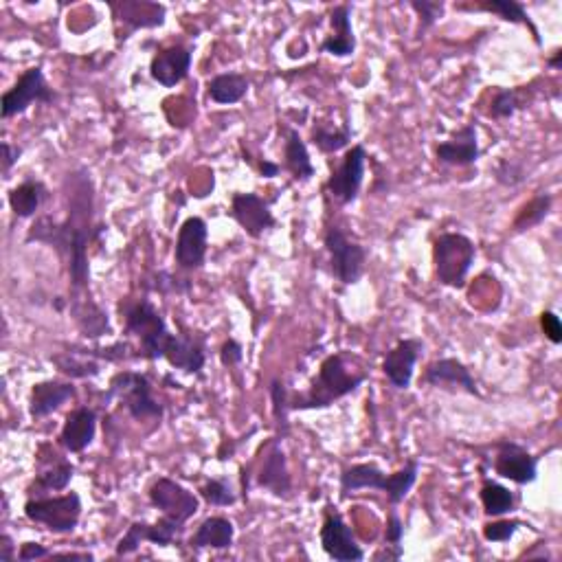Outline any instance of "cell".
Returning a JSON list of instances; mask_svg holds the SVG:
<instances>
[{"label": "cell", "instance_id": "cell-18", "mask_svg": "<svg viewBox=\"0 0 562 562\" xmlns=\"http://www.w3.org/2000/svg\"><path fill=\"white\" fill-rule=\"evenodd\" d=\"M110 11L112 16H115L117 27L126 29V38L141 29L163 27L167 20L165 5L150 3V0H123V3H112Z\"/></svg>", "mask_w": 562, "mask_h": 562}, {"label": "cell", "instance_id": "cell-16", "mask_svg": "<svg viewBox=\"0 0 562 562\" xmlns=\"http://www.w3.org/2000/svg\"><path fill=\"white\" fill-rule=\"evenodd\" d=\"M207 249H209L207 222L198 216L187 218L181 224V229H178L176 249H174L176 264L181 266L183 271H198V268L205 266Z\"/></svg>", "mask_w": 562, "mask_h": 562}, {"label": "cell", "instance_id": "cell-46", "mask_svg": "<svg viewBox=\"0 0 562 562\" xmlns=\"http://www.w3.org/2000/svg\"><path fill=\"white\" fill-rule=\"evenodd\" d=\"M402 536H404V523L400 519V514L396 510H391L387 525H385V543L389 547H402Z\"/></svg>", "mask_w": 562, "mask_h": 562}, {"label": "cell", "instance_id": "cell-12", "mask_svg": "<svg viewBox=\"0 0 562 562\" xmlns=\"http://www.w3.org/2000/svg\"><path fill=\"white\" fill-rule=\"evenodd\" d=\"M148 499L156 510H161L163 516H170L183 525L194 519L200 510V499L196 494L170 477L156 479L148 490Z\"/></svg>", "mask_w": 562, "mask_h": 562}, {"label": "cell", "instance_id": "cell-37", "mask_svg": "<svg viewBox=\"0 0 562 562\" xmlns=\"http://www.w3.org/2000/svg\"><path fill=\"white\" fill-rule=\"evenodd\" d=\"M273 402V420H275V431L281 442L290 435V391L286 387V382L281 378H273L271 387H268Z\"/></svg>", "mask_w": 562, "mask_h": 562}, {"label": "cell", "instance_id": "cell-23", "mask_svg": "<svg viewBox=\"0 0 562 562\" xmlns=\"http://www.w3.org/2000/svg\"><path fill=\"white\" fill-rule=\"evenodd\" d=\"M97 411L91 407H77L66 415L58 442L69 453H84L95 442Z\"/></svg>", "mask_w": 562, "mask_h": 562}, {"label": "cell", "instance_id": "cell-31", "mask_svg": "<svg viewBox=\"0 0 562 562\" xmlns=\"http://www.w3.org/2000/svg\"><path fill=\"white\" fill-rule=\"evenodd\" d=\"M251 82L242 73H220L207 84V97L218 106H235L249 93Z\"/></svg>", "mask_w": 562, "mask_h": 562}, {"label": "cell", "instance_id": "cell-25", "mask_svg": "<svg viewBox=\"0 0 562 562\" xmlns=\"http://www.w3.org/2000/svg\"><path fill=\"white\" fill-rule=\"evenodd\" d=\"M163 361L170 363L178 372H185L191 376H202V369L207 363L205 343L194 339V336L172 334L165 345Z\"/></svg>", "mask_w": 562, "mask_h": 562}, {"label": "cell", "instance_id": "cell-36", "mask_svg": "<svg viewBox=\"0 0 562 562\" xmlns=\"http://www.w3.org/2000/svg\"><path fill=\"white\" fill-rule=\"evenodd\" d=\"M137 525V530L143 538V543H152L156 547H170L174 545V541L185 530L183 523H178L170 516H161L159 521L148 523V521H134Z\"/></svg>", "mask_w": 562, "mask_h": 562}, {"label": "cell", "instance_id": "cell-52", "mask_svg": "<svg viewBox=\"0 0 562 562\" xmlns=\"http://www.w3.org/2000/svg\"><path fill=\"white\" fill-rule=\"evenodd\" d=\"M257 170H260L262 178H277L281 172V165L268 161V159H260L257 161Z\"/></svg>", "mask_w": 562, "mask_h": 562}, {"label": "cell", "instance_id": "cell-14", "mask_svg": "<svg viewBox=\"0 0 562 562\" xmlns=\"http://www.w3.org/2000/svg\"><path fill=\"white\" fill-rule=\"evenodd\" d=\"M494 472L516 486H527L538 477V457L512 440H499L494 444Z\"/></svg>", "mask_w": 562, "mask_h": 562}, {"label": "cell", "instance_id": "cell-34", "mask_svg": "<svg viewBox=\"0 0 562 562\" xmlns=\"http://www.w3.org/2000/svg\"><path fill=\"white\" fill-rule=\"evenodd\" d=\"M479 497H481L483 512H486V516H490V519H501V516L512 514L516 510V494L497 481H490V479L483 481Z\"/></svg>", "mask_w": 562, "mask_h": 562}, {"label": "cell", "instance_id": "cell-51", "mask_svg": "<svg viewBox=\"0 0 562 562\" xmlns=\"http://www.w3.org/2000/svg\"><path fill=\"white\" fill-rule=\"evenodd\" d=\"M51 558L55 560H77V562H93L95 556L88 552H53Z\"/></svg>", "mask_w": 562, "mask_h": 562}, {"label": "cell", "instance_id": "cell-35", "mask_svg": "<svg viewBox=\"0 0 562 562\" xmlns=\"http://www.w3.org/2000/svg\"><path fill=\"white\" fill-rule=\"evenodd\" d=\"M552 205H554V196L552 194H538L532 200H527L525 205L516 213V218L512 222V231L514 233H525L534 227H538L549 213H552Z\"/></svg>", "mask_w": 562, "mask_h": 562}, {"label": "cell", "instance_id": "cell-19", "mask_svg": "<svg viewBox=\"0 0 562 562\" xmlns=\"http://www.w3.org/2000/svg\"><path fill=\"white\" fill-rule=\"evenodd\" d=\"M422 382L435 389H462L468 396L481 398V391L477 387V380L472 378L468 365H464L459 358H437L429 363L422 374Z\"/></svg>", "mask_w": 562, "mask_h": 562}, {"label": "cell", "instance_id": "cell-38", "mask_svg": "<svg viewBox=\"0 0 562 562\" xmlns=\"http://www.w3.org/2000/svg\"><path fill=\"white\" fill-rule=\"evenodd\" d=\"M312 143L317 145V150L323 154H336L345 150L352 143V128L350 123H343L339 128H330L325 123H317L312 128Z\"/></svg>", "mask_w": 562, "mask_h": 562}, {"label": "cell", "instance_id": "cell-22", "mask_svg": "<svg viewBox=\"0 0 562 562\" xmlns=\"http://www.w3.org/2000/svg\"><path fill=\"white\" fill-rule=\"evenodd\" d=\"M77 396L73 382L64 380H42L31 387L29 393V415L33 420H44L60 411L66 402Z\"/></svg>", "mask_w": 562, "mask_h": 562}, {"label": "cell", "instance_id": "cell-24", "mask_svg": "<svg viewBox=\"0 0 562 562\" xmlns=\"http://www.w3.org/2000/svg\"><path fill=\"white\" fill-rule=\"evenodd\" d=\"M69 310L84 339L97 341L101 336H108L112 332L108 312L95 299L88 297V292H80V295L73 292L69 299Z\"/></svg>", "mask_w": 562, "mask_h": 562}, {"label": "cell", "instance_id": "cell-42", "mask_svg": "<svg viewBox=\"0 0 562 562\" xmlns=\"http://www.w3.org/2000/svg\"><path fill=\"white\" fill-rule=\"evenodd\" d=\"M521 525V521L503 519L501 516V519L483 525V538H486L488 543H508L510 538H514V534L519 532Z\"/></svg>", "mask_w": 562, "mask_h": 562}, {"label": "cell", "instance_id": "cell-20", "mask_svg": "<svg viewBox=\"0 0 562 562\" xmlns=\"http://www.w3.org/2000/svg\"><path fill=\"white\" fill-rule=\"evenodd\" d=\"M191 62H194V53L181 44L174 47H165L152 55L150 62V77L165 88H174L185 82L191 71Z\"/></svg>", "mask_w": 562, "mask_h": 562}, {"label": "cell", "instance_id": "cell-41", "mask_svg": "<svg viewBox=\"0 0 562 562\" xmlns=\"http://www.w3.org/2000/svg\"><path fill=\"white\" fill-rule=\"evenodd\" d=\"M409 7L420 16V31L424 33L426 29H431L437 20L444 16V3L442 0H409Z\"/></svg>", "mask_w": 562, "mask_h": 562}, {"label": "cell", "instance_id": "cell-53", "mask_svg": "<svg viewBox=\"0 0 562 562\" xmlns=\"http://www.w3.org/2000/svg\"><path fill=\"white\" fill-rule=\"evenodd\" d=\"M547 66H549V69H554V71H560V66H562V51H556V53H554V58H549V60H547Z\"/></svg>", "mask_w": 562, "mask_h": 562}, {"label": "cell", "instance_id": "cell-33", "mask_svg": "<svg viewBox=\"0 0 562 562\" xmlns=\"http://www.w3.org/2000/svg\"><path fill=\"white\" fill-rule=\"evenodd\" d=\"M49 361L58 367V372L75 378V380H86V378H95L101 374V363L97 358L84 354L82 350H71V352H58L51 354Z\"/></svg>", "mask_w": 562, "mask_h": 562}, {"label": "cell", "instance_id": "cell-21", "mask_svg": "<svg viewBox=\"0 0 562 562\" xmlns=\"http://www.w3.org/2000/svg\"><path fill=\"white\" fill-rule=\"evenodd\" d=\"M437 161L451 167H470L479 161V132L475 123L459 128L451 134V139L435 145Z\"/></svg>", "mask_w": 562, "mask_h": 562}, {"label": "cell", "instance_id": "cell-5", "mask_svg": "<svg viewBox=\"0 0 562 562\" xmlns=\"http://www.w3.org/2000/svg\"><path fill=\"white\" fill-rule=\"evenodd\" d=\"M477 257V246L464 233H442L433 242V271L437 284L462 290L472 264Z\"/></svg>", "mask_w": 562, "mask_h": 562}, {"label": "cell", "instance_id": "cell-1", "mask_svg": "<svg viewBox=\"0 0 562 562\" xmlns=\"http://www.w3.org/2000/svg\"><path fill=\"white\" fill-rule=\"evenodd\" d=\"M69 218L64 222L42 216L29 229L25 242H42L53 246L64 260L66 271L71 277V290L75 295L88 292L91 288V266H88V242L93 235V181L82 170L80 174L69 176Z\"/></svg>", "mask_w": 562, "mask_h": 562}, {"label": "cell", "instance_id": "cell-2", "mask_svg": "<svg viewBox=\"0 0 562 562\" xmlns=\"http://www.w3.org/2000/svg\"><path fill=\"white\" fill-rule=\"evenodd\" d=\"M367 372H356L350 367V356L345 352L330 354L319 367L308 391L290 393V411H319L330 409L334 402L347 398L367 382Z\"/></svg>", "mask_w": 562, "mask_h": 562}, {"label": "cell", "instance_id": "cell-28", "mask_svg": "<svg viewBox=\"0 0 562 562\" xmlns=\"http://www.w3.org/2000/svg\"><path fill=\"white\" fill-rule=\"evenodd\" d=\"M235 538V525L227 516H209L198 525V530L191 534L189 547L194 552L200 549H229Z\"/></svg>", "mask_w": 562, "mask_h": 562}, {"label": "cell", "instance_id": "cell-7", "mask_svg": "<svg viewBox=\"0 0 562 562\" xmlns=\"http://www.w3.org/2000/svg\"><path fill=\"white\" fill-rule=\"evenodd\" d=\"M82 497L77 492H66L60 497H29L25 516L31 523L47 527L51 534H73L82 519Z\"/></svg>", "mask_w": 562, "mask_h": 562}, {"label": "cell", "instance_id": "cell-4", "mask_svg": "<svg viewBox=\"0 0 562 562\" xmlns=\"http://www.w3.org/2000/svg\"><path fill=\"white\" fill-rule=\"evenodd\" d=\"M123 334L139 341V354L143 361H163L165 345L170 341V328L152 299L141 297L128 301L121 308Z\"/></svg>", "mask_w": 562, "mask_h": 562}, {"label": "cell", "instance_id": "cell-48", "mask_svg": "<svg viewBox=\"0 0 562 562\" xmlns=\"http://www.w3.org/2000/svg\"><path fill=\"white\" fill-rule=\"evenodd\" d=\"M497 181L503 185H516L523 181V172L519 170V167H514L510 163H501L497 167Z\"/></svg>", "mask_w": 562, "mask_h": 562}, {"label": "cell", "instance_id": "cell-29", "mask_svg": "<svg viewBox=\"0 0 562 562\" xmlns=\"http://www.w3.org/2000/svg\"><path fill=\"white\" fill-rule=\"evenodd\" d=\"M47 198H49L47 185H44L42 181H36V178H27V181H22L18 187L11 189L7 196L9 209L18 220H27V218L36 216Z\"/></svg>", "mask_w": 562, "mask_h": 562}, {"label": "cell", "instance_id": "cell-27", "mask_svg": "<svg viewBox=\"0 0 562 562\" xmlns=\"http://www.w3.org/2000/svg\"><path fill=\"white\" fill-rule=\"evenodd\" d=\"M457 11H488V14L499 16L505 22H512V25H523L532 31L534 42L541 47L543 40L538 36V29L532 22L530 14H527V9L519 0H479V3H459L455 5Z\"/></svg>", "mask_w": 562, "mask_h": 562}, {"label": "cell", "instance_id": "cell-43", "mask_svg": "<svg viewBox=\"0 0 562 562\" xmlns=\"http://www.w3.org/2000/svg\"><path fill=\"white\" fill-rule=\"evenodd\" d=\"M154 292H161V295H183V292H187V281L185 279H178L170 273H156L152 279H150V284H148Z\"/></svg>", "mask_w": 562, "mask_h": 562}, {"label": "cell", "instance_id": "cell-10", "mask_svg": "<svg viewBox=\"0 0 562 562\" xmlns=\"http://www.w3.org/2000/svg\"><path fill=\"white\" fill-rule=\"evenodd\" d=\"M53 97L51 86L44 80L42 66H31L0 99V115H3V119L18 117L33 104H51Z\"/></svg>", "mask_w": 562, "mask_h": 562}, {"label": "cell", "instance_id": "cell-44", "mask_svg": "<svg viewBox=\"0 0 562 562\" xmlns=\"http://www.w3.org/2000/svg\"><path fill=\"white\" fill-rule=\"evenodd\" d=\"M218 356H220V363L224 367H238L244 361V347L235 339H227L222 343Z\"/></svg>", "mask_w": 562, "mask_h": 562}, {"label": "cell", "instance_id": "cell-50", "mask_svg": "<svg viewBox=\"0 0 562 562\" xmlns=\"http://www.w3.org/2000/svg\"><path fill=\"white\" fill-rule=\"evenodd\" d=\"M0 560L3 562H14L18 560V552H16V545L11 541L9 534L0 536Z\"/></svg>", "mask_w": 562, "mask_h": 562}, {"label": "cell", "instance_id": "cell-47", "mask_svg": "<svg viewBox=\"0 0 562 562\" xmlns=\"http://www.w3.org/2000/svg\"><path fill=\"white\" fill-rule=\"evenodd\" d=\"M51 549L42 543H22L20 545V552H18V560L20 562H31V560H44V558H51Z\"/></svg>", "mask_w": 562, "mask_h": 562}, {"label": "cell", "instance_id": "cell-15", "mask_svg": "<svg viewBox=\"0 0 562 562\" xmlns=\"http://www.w3.org/2000/svg\"><path fill=\"white\" fill-rule=\"evenodd\" d=\"M255 483H257V488L271 492L273 497L284 499V501L292 499V494H295L288 459H286L284 448H281L279 437H273V440L266 444L264 459L255 475Z\"/></svg>", "mask_w": 562, "mask_h": 562}, {"label": "cell", "instance_id": "cell-13", "mask_svg": "<svg viewBox=\"0 0 562 562\" xmlns=\"http://www.w3.org/2000/svg\"><path fill=\"white\" fill-rule=\"evenodd\" d=\"M231 218L253 240H260L264 233L277 227V218L271 211V202L253 191H238L231 198Z\"/></svg>", "mask_w": 562, "mask_h": 562}, {"label": "cell", "instance_id": "cell-49", "mask_svg": "<svg viewBox=\"0 0 562 562\" xmlns=\"http://www.w3.org/2000/svg\"><path fill=\"white\" fill-rule=\"evenodd\" d=\"M20 156H22V148H18V145H11L9 141H3V176L5 178H9L11 167L20 161Z\"/></svg>", "mask_w": 562, "mask_h": 562}, {"label": "cell", "instance_id": "cell-11", "mask_svg": "<svg viewBox=\"0 0 562 562\" xmlns=\"http://www.w3.org/2000/svg\"><path fill=\"white\" fill-rule=\"evenodd\" d=\"M365 165L367 150L358 143L345 152L341 165L332 170L328 183H325V191H328L332 200L339 202L341 207L352 205V202H356L358 194H361V187L365 181Z\"/></svg>", "mask_w": 562, "mask_h": 562}, {"label": "cell", "instance_id": "cell-8", "mask_svg": "<svg viewBox=\"0 0 562 562\" xmlns=\"http://www.w3.org/2000/svg\"><path fill=\"white\" fill-rule=\"evenodd\" d=\"M325 251L330 255V271L332 277L343 286H354L361 281L367 268V249L352 240L341 227L330 224L323 235Z\"/></svg>", "mask_w": 562, "mask_h": 562}, {"label": "cell", "instance_id": "cell-6", "mask_svg": "<svg viewBox=\"0 0 562 562\" xmlns=\"http://www.w3.org/2000/svg\"><path fill=\"white\" fill-rule=\"evenodd\" d=\"M108 400L117 398L134 420H161L163 404L154 398L152 382L145 374L123 369L110 378Z\"/></svg>", "mask_w": 562, "mask_h": 562}, {"label": "cell", "instance_id": "cell-26", "mask_svg": "<svg viewBox=\"0 0 562 562\" xmlns=\"http://www.w3.org/2000/svg\"><path fill=\"white\" fill-rule=\"evenodd\" d=\"M332 36L321 42V51L330 53L334 58H350L356 51V36L352 29V7L336 5L330 14Z\"/></svg>", "mask_w": 562, "mask_h": 562}, {"label": "cell", "instance_id": "cell-30", "mask_svg": "<svg viewBox=\"0 0 562 562\" xmlns=\"http://www.w3.org/2000/svg\"><path fill=\"white\" fill-rule=\"evenodd\" d=\"M284 165L286 170L292 174L297 183H308L314 176V165L310 159L308 145L301 139L299 130L286 128V141H284Z\"/></svg>", "mask_w": 562, "mask_h": 562}, {"label": "cell", "instance_id": "cell-32", "mask_svg": "<svg viewBox=\"0 0 562 562\" xmlns=\"http://www.w3.org/2000/svg\"><path fill=\"white\" fill-rule=\"evenodd\" d=\"M73 477H75V466L53 453L51 462L47 466L42 464V470L36 475V481H33V486H31V488H36V492H31V497L33 494H36V497H44L47 492L66 490Z\"/></svg>", "mask_w": 562, "mask_h": 562}, {"label": "cell", "instance_id": "cell-40", "mask_svg": "<svg viewBox=\"0 0 562 562\" xmlns=\"http://www.w3.org/2000/svg\"><path fill=\"white\" fill-rule=\"evenodd\" d=\"M198 492L202 499L213 505V508H229V505L238 501V492H235L233 483L227 477L207 479Z\"/></svg>", "mask_w": 562, "mask_h": 562}, {"label": "cell", "instance_id": "cell-9", "mask_svg": "<svg viewBox=\"0 0 562 562\" xmlns=\"http://www.w3.org/2000/svg\"><path fill=\"white\" fill-rule=\"evenodd\" d=\"M321 547L328 558L336 562H361L365 560V549L358 545L350 523L334 505H325L323 525H321Z\"/></svg>", "mask_w": 562, "mask_h": 562}, {"label": "cell", "instance_id": "cell-17", "mask_svg": "<svg viewBox=\"0 0 562 562\" xmlns=\"http://www.w3.org/2000/svg\"><path fill=\"white\" fill-rule=\"evenodd\" d=\"M424 352L422 339H402L382 358V374L389 380V385L398 391H407L413 382L415 365Z\"/></svg>", "mask_w": 562, "mask_h": 562}, {"label": "cell", "instance_id": "cell-45", "mask_svg": "<svg viewBox=\"0 0 562 562\" xmlns=\"http://www.w3.org/2000/svg\"><path fill=\"white\" fill-rule=\"evenodd\" d=\"M541 330L545 332L547 339L552 341L554 345L562 343V323H560V317H558L556 312L545 310L541 314Z\"/></svg>", "mask_w": 562, "mask_h": 562}, {"label": "cell", "instance_id": "cell-39", "mask_svg": "<svg viewBox=\"0 0 562 562\" xmlns=\"http://www.w3.org/2000/svg\"><path fill=\"white\" fill-rule=\"evenodd\" d=\"M521 108H525L523 91H519V88H499V91L492 97L488 117L503 121V119L514 117Z\"/></svg>", "mask_w": 562, "mask_h": 562}, {"label": "cell", "instance_id": "cell-3", "mask_svg": "<svg viewBox=\"0 0 562 562\" xmlns=\"http://www.w3.org/2000/svg\"><path fill=\"white\" fill-rule=\"evenodd\" d=\"M420 475V462L415 457H411L407 464H404L398 472L387 475L385 470L372 462L363 464H352L345 466L341 472V497H350L361 490H380L387 494L389 503L396 508L404 499L409 497V492L413 490L415 481Z\"/></svg>", "mask_w": 562, "mask_h": 562}]
</instances>
